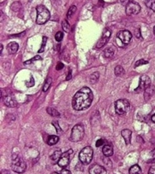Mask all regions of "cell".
Here are the masks:
<instances>
[{
  "instance_id": "8",
  "label": "cell",
  "mask_w": 155,
  "mask_h": 174,
  "mask_svg": "<svg viewBox=\"0 0 155 174\" xmlns=\"http://www.w3.org/2000/svg\"><path fill=\"white\" fill-rule=\"evenodd\" d=\"M141 12V6L134 1H130L126 6V13L130 15H136Z\"/></svg>"
},
{
  "instance_id": "24",
  "label": "cell",
  "mask_w": 155,
  "mask_h": 174,
  "mask_svg": "<svg viewBox=\"0 0 155 174\" xmlns=\"http://www.w3.org/2000/svg\"><path fill=\"white\" fill-rule=\"evenodd\" d=\"M77 10V7L75 6H72L70 8H69L68 11H67V19H70L74 14L75 13Z\"/></svg>"
},
{
  "instance_id": "17",
  "label": "cell",
  "mask_w": 155,
  "mask_h": 174,
  "mask_svg": "<svg viewBox=\"0 0 155 174\" xmlns=\"http://www.w3.org/2000/svg\"><path fill=\"white\" fill-rule=\"evenodd\" d=\"M103 152L105 156H111L113 154V147L110 145H105L103 149Z\"/></svg>"
},
{
  "instance_id": "6",
  "label": "cell",
  "mask_w": 155,
  "mask_h": 174,
  "mask_svg": "<svg viewBox=\"0 0 155 174\" xmlns=\"http://www.w3.org/2000/svg\"><path fill=\"white\" fill-rule=\"evenodd\" d=\"M93 158V149L92 147L86 146L82 149L79 153V160L83 164H89Z\"/></svg>"
},
{
  "instance_id": "10",
  "label": "cell",
  "mask_w": 155,
  "mask_h": 174,
  "mask_svg": "<svg viewBox=\"0 0 155 174\" xmlns=\"http://www.w3.org/2000/svg\"><path fill=\"white\" fill-rule=\"evenodd\" d=\"M110 36H111V31H110L108 28L104 29L101 38H100V40L98 41V43H97L96 44L97 48H102V47H104L105 44L108 42L109 40H110Z\"/></svg>"
},
{
  "instance_id": "35",
  "label": "cell",
  "mask_w": 155,
  "mask_h": 174,
  "mask_svg": "<svg viewBox=\"0 0 155 174\" xmlns=\"http://www.w3.org/2000/svg\"><path fill=\"white\" fill-rule=\"evenodd\" d=\"M104 139H99L98 141L96 142V144H95V146H96V147H99L101 146H103L104 144Z\"/></svg>"
},
{
  "instance_id": "11",
  "label": "cell",
  "mask_w": 155,
  "mask_h": 174,
  "mask_svg": "<svg viewBox=\"0 0 155 174\" xmlns=\"http://www.w3.org/2000/svg\"><path fill=\"white\" fill-rule=\"evenodd\" d=\"M72 152H73V150L72 149H69L67 152L62 153L61 156L59 159L58 162H57V164H58L59 166L64 168V167H66L68 165L69 160H70V155Z\"/></svg>"
},
{
  "instance_id": "19",
  "label": "cell",
  "mask_w": 155,
  "mask_h": 174,
  "mask_svg": "<svg viewBox=\"0 0 155 174\" xmlns=\"http://www.w3.org/2000/svg\"><path fill=\"white\" fill-rule=\"evenodd\" d=\"M59 141V137L57 136H49L48 140H47V144L50 146H54Z\"/></svg>"
},
{
  "instance_id": "42",
  "label": "cell",
  "mask_w": 155,
  "mask_h": 174,
  "mask_svg": "<svg viewBox=\"0 0 155 174\" xmlns=\"http://www.w3.org/2000/svg\"><path fill=\"white\" fill-rule=\"evenodd\" d=\"M151 120H152L153 122L155 123V114L152 116V117H151Z\"/></svg>"
},
{
  "instance_id": "36",
  "label": "cell",
  "mask_w": 155,
  "mask_h": 174,
  "mask_svg": "<svg viewBox=\"0 0 155 174\" xmlns=\"http://www.w3.org/2000/svg\"><path fill=\"white\" fill-rule=\"evenodd\" d=\"M63 67H64L63 64H62L61 62H58V63H57V66H56V69H57V70H61Z\"/></svg>"
},
{
  "instance_id": "1",
  "label": "cell",
  "mask_w": 155,
  "mask_h": 174,
  "mask_svg": "<svg viewBox=\"0 0 155 174\" xmlns=\"http://www.w3.org/2000/svg\"><path fill=\"white\" fill-rule=\"evenodd\" d=\"M93 101V94L88 87H83L75 95L72 99V106L76 111H82L90 107Z\"/></svg>"
},
{
  "instance_id": "25",
  "label": "cell",
  "mask_w": 155,
  "mask_h": 174,
  "mask_svg": "<svg viewBox=\"0 0 155 174\" xmlns=\"http://www.w3.org/2000/svg\"><path fill=\"white\" fill-rule=\"evenodd\" d=\"M99 72H94L93 74H92L90 76V82L91 83H95L97 80L99 78Z\"/></svg>"
},
{
  "instance_id": "16",
  "label": "cell",
  "mask_w": 155,
  "mask_h": 174,
  "mask_svg": "<svg viewBox=\"0 0 155 174\" xmlns=\"http://www.w3.org/2000/svg\"><path fill=\"white\" fill-rule=\"evenodd\" d=\"M155 92V88L154 86L153 85H151V86L148 87L146 90L144 91V98L146 101L149 100L151 97L153 96V95L154 94Z\"/></svg>"
},
{
  "instance_id": "41",
  "label": "cell",
  "mask_w": 155,
  "mask_h": 174,
  "mask_svg": "<svg viewBox=\"0 0 155 174\" xmlns=\"http://www.w3.org/2000/svg\"><path fill=\"white\" fill-rule=\"evenodd\" d=\"M148 163H151V162H155V159H152L151 160H148Z\"/></svg>"
},
{
  "instance_id": "46",
  "label": "cell",
  "mask_w": 155,
  "mask_h": 174,
  "mask_svg": "<svg viewBox=\"0 0 155 174\" xmlns=\"http://www.w3.org/2000/svg\"><path fill=\"white\" fill-rule=\"evenodd\" d=\"M51 174H58L57 173H52Z\"/></svg>"
},
{
  "instance_id": "39",
  "label": "cell",
  "mask_w": 155,
  "mask_h": 174,
  "mask_svg": "<svg viewBox=\"0 0 155 174\" xmlns=\"http://www.w3.org/2000/svg\"><path fill=\"white\" fill-rule=\"evenodd\" d=\"M149 174H155V166H151L150 168Z\"/></svg>"
},
{
  "instance_id": "43",
  "label": "cell",
  "mask_w": 155,
  "mask_h": 174,
  "mask_svg": "<svg viewBox=\"0 0 155 174\" xmlns=\"http://www.w3.org/2000/svg\"><path fill=\"white\" fill-rule=\"evenodd\" d=\"M151 154H152V155L155 156V149H154V150H153V151H152V152H151Z\"/></svg>"
},
{
  "instance_id": "27",
  "label": "cell",
  "mask_w": 155,
  "mask_h": 174,
  "mask_svg": "<svg viewBox=\"0 0 155 174\" xmlns=\"http://www.w3.org/2000/svg\"><path fill=\"white\" fill-rule=\"evenodd\" d=\"M61 26H62V28H63V30L65 31V32L68 33L69 31H70V28H71L70 24H69V23L67 22L66 19H65V20L62 22Z\"/></svg>"
},
{
  "instance_id": "9",
  "label": "cell",
  "mask_w": 155,
  "mask_h": 174,
  "mask_svg": "<svg viewBox=\"0 0 155 174\" xmlns=\"http://www.w3.org/2000/svg\"><path fill=\"white\" fill-rule=\"evenodd\" d=\"M149 86H151V78L147 75H143L140 78V83L138 88L135 90L136 93H141L145 91Z\"/></svg>"
},
{
  "instance_id": "40",
  "label": "cell",
  "mask_w": 155,
  "mask_h": 174,
  "mask_svg": "<svg viewBox=\"0 0 155 174\" xmlns=\"http://www.w3.org/2000/svg\"><path fill=\"white\" fill-rule=\"evenodd\" d=\"M61 174H72V173L68 170H62Z\"/></svg>"
},
{
  "instance_id": "21",
  "label": "cell",
  "mask_w": 155,
  "mask_h": 174,
  "mask_svg": "<svg viewBox=\"0 0 155 174\" xmlns=\"http://www.w3.org/2000/svg\"><path fill=\"white\" fill-rule=\"evenodd\" d=\"M62 155V152L61 150H56L55 152H54V153L52 154L51 156V159L52 160L54 161H57V160H59V159L61 158V156Z\"/></svg>"
},
{
  "instance_id": "31",
  "label": "cell",
  "mask_w": 155,
  "mask_h": 174,
  "mask_svg": "<svg viewBox=\"0 0 155 174\" xmlns=\"http://www.w3.org/2000/svg\"><path fill=\"white\" fill-rule=\"evenodd\" d=\"M26 85L27 88H31V87H33L34 85V78H33L32 76L30 77V78H29V80H27V81L26 82Z\"/></svg>"
},
{
  "instance_id": "7",
  "label": "cell",
  "mask_w": 155,
  "mask_h": 174,
  "mask_svg": "<svg viewBox=\"0 0 155 174\" xmlns=\"http://www.w3.org/2000/svg\"><path fill=\"white\" fill-rule=\"evenodd\" d=\"M130 103L126 99H120L117 100L115 102V109L116 112L118 115H124L129 111L130 109Z\"/></svg>"
},
{
  "instance_id": "20",
  "label": "cell",
  "mask_w": 155,
  "mask_h": 174,
  "mask_svg": "<svg viewBox=\"0 0 155 174\" xmlns=\"http://www.w3.org/2000/svg\"><path fill=\"white\" fill-rule=\"evenodd\" d=\"M115 53V48L113 47H109L107 48L106 50L104 51V55H105V57H112L113 55H114Z\"/></svg>"
},
{
  "instance_id": "37",
  "label": "cell",
  "mask_w": 155,
  "mask_h": 174,
  "mask_svg": "<svg viewBox=\"0 0 155 174\" xmlns=\"http://www.w3.org/2000/svg\"><path fill=\"white\" fill-rule=\"evenodd\" d=\"M72 70H71V69H69V71H68V73H67V77H66V80H71V79H72Z\"/></svg>"
},
{
  "instance_id": "14",
  "label": "cell",
  "mask_w": 155,
  "mask_h": 174,
  "mask_svg": "<svg viewBox=\"0 0 155 174\" xmlns=\"http://www.w3.org/2000/svg\"><path fill=\"white\" fill-rule=\"evenodd\" d=\"M121 135L123 136V139L126 142V145H129L131 142V136H132V132L130 129H123L121 132Z\"/></svg>"
},
{
  "instance_id": "3",
  "label": "cell",
  "mask_w": 155,
  "mask_h": 174,
  "mask_svg": "<svg viewBox=\"0 0 155 174\" xmlns=\"http://www.w3.org/2000/svg\"><path fill=\"white\" fill-rule=\"evenodd\" d=\"M85 136V129L82 124H77L73 127L71 133L70 140L73 142H80Z\"/></svg>"
},
{
  "instance_id": "26",
  "label": "cell",
  "mask_w": 155,
  "mask_h": 174,
  "mask_svg": "<svg viewBox=\"0 0 155 174\" xmlns=\"http://www.w3.org/2000/svg\"><path fill=\"white\" fill-rule=\"evenodd\" d=\"M114 73H115V74L116 75V76H120V75L123 74L125 73L124 69H123V67L120 66V65H119V66H116V67H115Z\"/></svg>"
},
{
  "instance_id": "38",
  "label": "cell",
  "mask_w": 155,
  "mask_h": 174,
  "mask_svg": "<svg viewBox=\"0 0 155 174\" xmlns=\"http://www.w3.org/2000/svg\"><path fill=\"white\" fill-rule=\"evenodd\" d=\"M135 36H136V38H138V39H140L141 38V30H140V29H137L136 30V32H135Z\"/></svg>"
},
{
  "instance_id": "32",
  "label": "cell",
  "mask_w": 155,
  "mask_h": 174,
  "mask_svg": "<svg viewBox=\"0 0 155 174\" xmlns=\"http://www.w3.org/2000/svg\"><path fill=\"white\" fill-rule=\"evenodd\" d=\"M52 124H53V125L55 127V129H56V131H57V133H61V127L59 126V125H58V122H57V121H53L52 122Z\"/></svg>"
},
{
  "instance_id": "29",
  "label": "cell",
  "mask_w": 155,
  "mask_h": 174,
  "mask_svg": "<svg viewBox=\"0 0 155 174\" xmlns=\"http://www.w3.org/2000/svg\"><path fill=\"white\" fill-rule=\"evenodd\" d=\"M63 37L64 34L63 32H61V31H58V32L55 34V40L57 41V42H61V41L63 40Z\"/></svg>"
},
{
  "instance_id": "18",
  "label": "cell",
  "mask_w": 155,
  "mask_h": 174,
  "mask_svg": "<svg viewBox=\"0 0 155 174\" xmlns=\"http://www.w3.org/2000/svg\"><path fill=\"white\" fill-rule=\"evenodd\" d=\"M130 174H142V170L138 165H133L130 167L129 170Z\"/></svg>"
},
{
  "instance_id": "2",
  "label": "cell",
  "mask_w": 155,
  "mask_h": 174,
  "mask_svg": "<svg viewBox=\"0 0 155 174\" xmlns=\"http://www.w3.org/2000/svg\"><path fill=\"white\" fill-rule=\"evenodd\" d=\"M37 15L36 22H37V23L39 24V25L44 24L50 19V11L47 9V7H45V6H43V5H40V6H37Z\"/></svg>"
},
{
  "instance_id": "12",
  "label": "cell",
  "mask_w": 155,
  "mask_h": 174,
  "mask_svg": "<svg viewBox=\"0 0 155 174\" xmlns=\"http://www.w3.org/2000/svg\"><path fill=\"white\" fill-rule=\"evenodd\" d=\"M89 173L90 174H107V171L103 166L99 165L92 166L89 169Z\"/></svg>"
},
{
  "instance_id": "13",
  "label": "cell",
  "mask_w": 155,
  "mask_h": 174,
  "mask_svg": "<svg viewBox=\"0 0 155 174\" xmlns=\"http://www.w3.org/2000/svg\"><path fill=\"white\" fill-rule=\"evenodd\" d=\"M3 101H4L5 105L9 108H13L16 106V100H15V98H13V96H11V95H7V96L5 97V98H3Z\"/></svg>"
},
{
  "instance_id": "5",
  "label": "cell",
  "mask_w": 155,
  "mask_h": 174,
  "mask_svg": "<svg viewBox=\"0 0 155 174\" xmlns=\"http://www.w3.org/2000/svg\"><path fill=\"white\" fill-rule=\"evenodd\" d=\"M12 170L17 173H23L25 172L26 168V162L21 157L15 156L13 158V162L11 164Z\"/></svg>"
},
{
  "instance_id": "22",
  "label": "cell",
  "mask_w": 155,
  "mask_h": 174,
  "mask_svg": "<svg viewBox=\"0 0 155 174\" xmlns=\"http://www.w3.org/2000/svg\"><path fill=\"white\" fill-rule=\"evenodd\" d=\"M47 112L51 116H54V117H59L60 116V114H59L58 111L53 108H47Z\"/></svg>"
},
{
  "instance_id": "45",
  "label": "cell",
  "mask_w": 155,
  "mask_h": 174,
  "mask_svg": "<svg viewBox=\"0 0 155 174\" xmlns=\"http://www.w3.org/2000/svg\"><path fill=\"white\" fill-rule=\"evenodd\" d=\"M154 35H155V27H154Z\"/></svg>"
},
{
  "instance_id": "44",
  "label": "cell",
  "mask_w": 155,
  "mask_h": 174,
  "mask_svg": "<svg viewBox=\"0 0 155 174\" xmlns=\"http://www.w3.org/2000/svg\"><path fill=\"white\" fill-rule=\"evenodd\" d=\"M3 44H1V50H0V54H2V52H3Z\"/></svg>"
},
{
  "instance_id": "15",
  "label": "cell",
  "mask_w": 155,
  "mask_h": 174,
  "mask_svg": "<svg viewBox=\"0 0 155 174\" xmlns=\"http://www.w3.org/2000/svg\"><path fill=\"white\" fill-rule=\"evenodd\" d=\"M18 49H19V45L16 42H11L8 44L7 46V50L8 53L9 54H14L17 52Z\"/></svg>"
},
{
  "instance_id": "30",
  "label": "cell",
  "mask_w": 155,
  "mask_h": 174,
  "mask_svg": "<svg viewBox=\"0 0 155 174\" xmlns=\"http://www.w3.org/2000/svg\"><path fill=\"white\" fill-rule=\"evenodd\" d=\"M47 40V37H43V43H42V45H41V47L40 48V50H39V53H42V52L44 50V47H45V46H46Z\"/></svg>"
},
{
  "instance_id": "34",
  "label": "cell",
  "mask_w": 155,
  "mask_h": 174,
  "mask_svg": "<svg viewBox=\"0 0 155 174\" xmlns=\"http://www.w3.org/2000/svg\"><path fill=\"white\" fill-rule=\"evenodd\" d=\"M41 60V57H40V56H35V57H34L33 59H31V60H27V61L24 62V64H29L32 63V62L35 61V60Z\"/></svg>"
},
{
  "instance_id": "33",
  "label": "cell",
  "mask_w": 155,
  "mask_h": 174,
  "mask_svg": "<svg viewBox=\"0 0 155 174\" xmlns=\"http://www.w3.org/2000/svg\"><path fill=\"white\" fill-rule=\"evenodd\" d=\"M147 64H148V61H147V60H138V61L136 62V64H135V65H134V67L141 66V65Z\"/></svg>"
},
{
  "instance_id": "4",
  "label": "cell",
  "mask_w": 155,
  "mask_h": 174,
  "mask_svg": "<svg viewBox=\"0 0 155 174\" xmlns=\"http://www.w3.org/2000/svg\"><path fill=\"white\" fill-rule=\"evenodd\" d=\"M132 40V34L128 30H121L116 34V43L120 47L127 46Z\"/></svg>"
},
{
  "instance_id": "23",
  "label": "cell",
  "mask_w": 155,
  "mask_h": 174,
  "mask_svg": "<svg viewBox=\"0 0 155 174\" xmlns=\"http://www.w3.org/2000/svg\"><path fill=\"white\" fill-rule=\"evenodd\" d=\"M51 83H52L51 78H48L47 80H46L45 83H44V88H43V91H44V92H46V91L50 88L51 85Z\"/></svg>"
},
{
  "instance_id": "28",
  "label": "cell",
  "mask_w": 155,
  "mask_h": 174,
  "mask_svg": "<svg viewBox=\"0 0 155 174\" xmlns=\"http://www.w3.org/2000/svg\"><path fill=\"white\" fill-rule=\"evenodd\" d=\"M145 4L147 6L148 8H150L151 9H152L154 12H155V1L154 0H151V1H146L145 2Z\"/></svg>"
}]
</instances>
